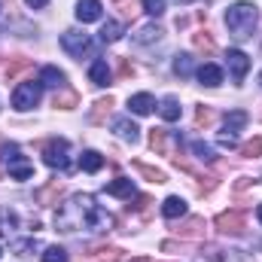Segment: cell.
I'll return each instance as SVG.
<instances>
[{
    "label": "cell",
    "mask_w": 262,
    "mask_h": 262,
    "mask_svg": "<svg viewBox=\"0 0 262 262\" xmlns=\"http://www.w3.org/2000/svg\"><path fill=\"white\" fill-rule=\"evenodd\" d=\"M131 168H134L140 177H146L149 183H168V174H165L162 168H152V165H143V162H134Z\"/></svg>",
    "instance_id": "16"
},
{
    "label": "cell",
    "mask_w": 262,
    "mask_h": 262,
    "mask_svg": "<svg viewBox=\"0 0 262 262\" xmlns=\"http://www.w3.org/2000/svg\"><path fill=\"white\" fill-rule=\"evenodd\" d=\"M55 226L61 232H79V229H92V232H107L113 226V216L107 210L98 207V201L92 195H70L55 213Z\"/></svg>",
    "instance_id": "1"
},
{
    "label": "cell",
    "mask_w": 262,
    "mask_h": 262,
    "mask_svg": "<svg viewBox=\"0 0 262 262\" xmlns=\"http://www.w3.org/2000/svg\"><path fill=\"white\" fill-rule=\"evenodd\" d=\"M101 12H104L101 0H79V3H76V18H79L82 25L98 21V18H101Z\"/></svg>",
    "instance_id": "10"
},
{
    "label": "cell",
    "mask_w": 262,
    "mask_h": 262,
    "mask_svg": "<svg viewBox=\"0 0 262 262\" xmlns=\"http://www.w3.org/2000/svg\"><path fill=\"white\" fill-rule=\"evenodd\" d=\"M3 156V165H6V171H9V177H15V180H31L34 177V165L21 156V149L15 146V143H6L3 149H0Z\"/></svg>",
    "instance_id": "3"
},
{
    "label": "cell",
    "mask_w": 262,
    "mask_h": 262,
    "mask_svg": "<svg viewBox=\"0 0 262 262\" xmlns=\"http://www.w3.org/2000/svg\"><path fill=\"white\" fill-rule=\"evenodd\" d=\"M159 113H162L165 122H177V119H180V104H177V98H165V101L159 104Z\"/></svg>",
    "instance_id": "27"
},
{
    "label": "cell",
    "mask_w": 262,
    "mask_h": 262,
    "mask_svg": "<svg viewBox=\"0 0 262 262\" xmlns=\"http://www.w3.org/2000/svg\"><path fill=\"white\" fill-rule=\"evenodd\" d=\"M40 95H43V85L40 82H21L12 92V107L15 110H34L40 104Z\"/></svg>",
    "instance_id": "6"
},
{
    "label": "cell",
    "mask_w": 262,
    "mask_h": 262,
    "mask_svg": "<svg viewBox=\"0 0 262 262\" xmlns=\"http://www.w3.org/2000/svg\"><path fill=\"white\" fill-rule=\"evenodd\" d=\"M192 152H195L201 162H216V152H213V146H207V143H201V140H198V143H192Z\"/></svg>",
    "instance_id": "35"
},
{
    "label": "cell",
    "mask_w": 262,
    "mask_h": 262,
    "mask_svg": "<svg viewBox=\"0 0 262 262\" xmlns=\"http://www.w3.org/2000/svg\"><path fill=\"white\" fill-rule=\"evenodd\" d=\"M192 55H186V52H180V55H177V58H174V73H177V76H183V79H186V76H192Z\"/></svg>",
    "instance_id": "32"
},
{
    "label": "cell",
    "mask_w": 262,
    "mask_h": 262,
    "mask_svg": "<svg viewBox=\"0 0 262 262\" xmlns=\"http://www.w3.org/2000/svg\"><path fill=\"white\" fill-rule=\"evenodd\" d=\"M122 34H125V28H122L119 21H107V25L101 28V40H104V43H116Z\"/></svg>",
    "instance_id": "31"
},
{
    "label": "cell",
    "mask_w": 262,
    "mask_h": 262,
    "mask_svg": "<svg viewBox=\"0 0 262 262\" xmlns=\"http://www.w3.org/2000/svg\"><path fill=\"white\" fill-rule=\"evenodd\" d=\"M40 85H49V89H58L61 82H64V70H58V67H43L40 70V79H37Z\"/></svg>",
    "instance_id": "21"
},
{
    "label": "cell",
    "mask_w": 262,
    "mask_h": 262,
    "mask_svg": "<svg viewBox=\"0 0 262 262\" xmlns=\"http://www.w3.org/2000/svg\"><path fill=\"white\" fill-rule=\"evenodd\" d=\"M226 28L235 40H250L259 28V9L247 0H238L226 9Z\"/></svg>",
    "instance_id": "2"
},
{
    "label": "cell",
    "mask_w": 262,
    "mask_h": 262,
    "mask_svg": "<svg viewBox=\"0 0 262 262\" xmlns=\"http://www.w3.org/2000/svg\"><path fill=\"white\" fill-rule=\"evenodd\" d=\"M213 119H216V113H213V107H207V104H201V107H198L195 110V128L201 131H207L210 128V125H213Z\"/></svg>",
    "instance_id": "29"
},
{
    "label": "cell",
    "mask_w": 262,
    "mask_h": 262,
    "mask_svg": "<svg viewBox=\"0 0 262 262\" xmlns=\"http://www.w3.org/2000/svg\"><path fill=\"white\" fill-rule=\"evenodd\" d=\"M116 73H119V79H122V82H128L131 76H134V67H131L128 58H116Z\"/></svg>",
    "instance_id": "36"
},
{
    "label": "cell",
    "mask_w": 262,
    "mask_h": 262,
    "mask_svg": "<svg viewBox=\"0 0 262 262\" xmlns=\"http://www.w3.org/2000/svg\"><path fill=\"white\" fill-rule=\"evenodd\" d=\"M43 262H67V253L61 250V247H46Z\"/></svg>",
    "instance_id": "37"
},
{
    "label": "cell",
    "mask_w": 262,
    "mask_h": 262,
    "mask_svg": "<svg viewBox=\"0 0 262 262\" xmlns=\"http://www.w3.org/2000/svg\"><path fill=\"white\" fill-rule=\"evenodd\" d=\"M128 110L131 113H137V116H149V113L156 110V101H152V95H146V92L131 95L128 98Z\"/></svg>",
    "instance_id": "12"
},
{
    "label": "cell",
    "mask_w": 262,
    "mask_h": 262,
    "mask_svg": "<svg viewBox=\"0 0 262 262\" xmlns=\"http://www.w3.org/2000/svg\"><path fill=\"white\" fill-rule=\"evenodd\" d=\"M113 95H107V98H101V101H95V107H92V113H89V119H92V125H104L107 122V116H110V110H113Z\"/></svg>",
    "instance_id": "14"
},
{
    "label": "cell",
    "mask_w": 262,
    "mask_h": 262,
    "mask_svg": "<svg viewBox=\"0 0 262 262\" xmlns=\"http://www.w3.org/2000/svg\"><path fill=\"white\" fill-rule=\"evenodd\" d=\"M113 128H116V134H119V137H125V140H131V143L137 140V131H140L134 122H131V119H116V125H113Z\"/></svg>",
    "instance_id": "33"
},
{
    "label": "cell",
    "mask_w": 262,
    "mask_h": 262,
    "mask_svg": "<svg viewBox=\"0 0 262 262\" xmlns=\"http://www.w3.org/2000/svg\"><path fill=\"white\" fill-rule=\"evenodd\" d=\"M43 162L49 168H61V171H70V143L64 137H55L43 146Z\"/></svg>",
    "instance_id": "4"
},
{
    "label": "cell",
    "mask_w": 262,
    "mask_h": 262,
    "mask_svg": "<svg viewBox=\"0 0 262 262\" xmlns=\"http://www.w3.org/2000/svg\"><path fill=\"white\" fill-rule=\"evenodd\" d=\"M162 213H165L168 220H177V216H183V213H186V201H183L180 195L165 198V201H162Z\"/></svg>",
    "instance_id": "17"
},
{
    "label": "cell",
    "mask_w": 262,
    "mask_h": 262,
    "mask_svg": "<svg viewBox=\"0 0 262 262\" xmlns=\"http://www.w3.org/2000/svg\"><path fill=\"white\" fill-rule=\"evenodd\" d=\"M192 43H195L198 52H204V55H213V52H216V43H213V37H210L207 31H198V34H192Z\"/></svg>",
    "instance_id": "28"
},
{
    "label": "cell",
    "mask_w": 262,
    "mask_h": 262,
    "mask_svg": "<svg viewBox=\"0 0 262 262\" xmlns=\"http://www.w3.org/2000/svg\"><path fill=\"white\" fill-rule=\"evenodd\" d=\"M89 79L95 82V85H110V79H113V73H110V67H107V61H95L92 64V70H89Z\"/></svg>",
    "instance_id": "19"
},
{
    "label": "cell",
    "mask_w": 262,
    "mask_h": 262,
    "mask_svg": "<svg viewBox=\"0 0 262 262\" xmlns=\"http://www.w3.org/2000/svg\"><path fill=\"white\" fill-rule=\"evenodd\" d=\"M12 250L18 253V256H31L34 250H37V241L31 238V241H18V244H12Z\"/></svg>",
    "instance_id": "38"
},
{
    "label": "cell",
    "mask_w": 262,
    "mask_h": 262,
    "mask_svg": "<svg viewBox=\"0 0 262 262\" xmlns=\"http://www.w3.org/2000/svg\"><path fill=\"white\" fill-rule=\"evenodd\" d=\"M52 107H58V110H73V107H79V95H76L73 89H61V92L52 98Z\"/></svg>",
    "instance_id": "22"
},
{
    "label": "cell",
    "mask_w": 262,
    "mask_h": 262,
    "mask_svg": "<svg viewBox=\"0 0 262 262\" xmlns=\"http://www.w3.org/2000/svg\"><path fill=\"white\" fill-rule=\"evenodd\" d=\"M107 195H119V198H128L134 195V186H131L128 177H116L113 183H107Z\"/></svg>",
    "instance_id": "24"
},
{
    "label": "cell",
    "mask_w": 262,
    "mask_h": 262,
    "mask_svg": "<svg viewBox=\"0 0 262 262\" xmlns=\"http://www.w3.org/2000/svg\"><path fill=\"white\" fill-rule=\"evenodd\" d=\"M226 64H229L232 76H235V85H241V79H244L247 70H250V58H247L241 49H229V52H226Z\"/></svg>",
    "instance_id": "8"
},
{
    "label": "cell",
    "mask_w": 262,
    "mask_h": 262,
    "mask_svg": "<svg viewBox=\"0 0 262 262\" xmlns=\"http://www.w3.org/2000/svg\"><path fill=\"white\" fill-rule=\"evenodd\" d=\"M247 113L244 110H232V113H226V131L220 134V137H238V131L247 125Z\"/></svg>",
    "instance_id": "13"
},
{
    "label": "cell",
    "mask_w": 262,
    "mask_h": 262,
    "mask_svg": "<svg viewBox=\"0 0 262 262\" xmlns=\"http://www.w3.org/2000/svg\"><path fill=\"white\" fill-rule=\"evenodd\" d=\"M61 195H64V183L52 180L49 186L37 189V204H46V207H52V204H58V198H61Z\"/></svg>",
    "instance_id": "11"
},
{
    "label": "cell",
    "mask_w": 262,
    "mask_h": 262,
    "mask_svg": "<svg viewBox=\"0 0 262 262\" xmlns=\"http://www.w3.org/2000/svg\"><path fill=\"white\" fill-rule=\"evenodd\" d=\"M143 9L149 15H162L165 12V0H143Z\"/></svg>",
    "instance_id": "39"
},
{
    "label": "cell",
    "mask_w": 262,
    "mask_h": 262,
    "mask_svg": "<svg viewBox=\"0 0 262 262\" xmlns=\"http://www.w3.org/2000/svg\"><path fill=\"white\" fill-rule=\"evenodd\" d=\"M198 82L213 89V85H220V82H223V70H220L216 64H201V67H198Z\"/></svg>",
    "instance_id": "15"
},
{
    "label": "cell",
    "mask_w": 262,
    "mask_h": 262,
    "mask_svg": "<svg viewBox=\"0 0 262 262\" xmlns=\"http://www.w3.org/2000/svg\"><path fill=\"white\" fill-rule=\"evenodd\" d=\"M149 146H152L159 156H168V152H171V143H168V131H165V128H152V131H149Z\"/></svg>",
    "instance_id": "23"
},
{
    "label": "cell",
    "mask_w": 262,
    "mask_h": 262,
    "mask_svg": "<svg viewBox=\"0 0 262 262\" xmlns=\"http://www.w3.org/2000/svg\"><path fill=\"white\" fill-rule=\"evenodd\" d=\"M162 28L159 25H146V28H140L137 34H134V43H140V46H146V43H156V40H162Z\"/></svg>",
    "instance_id": "26"
},
{
    "label": "cell",
    "mask_w": 262,
    "mask_h": 262,
    "mask_svg": "<svg viewBox=\"0 0 262 262\" xmlns=\"http://www.w3.org/2000/svg\"><path fill=\"white\" fill-rule=\"evenodd\" d=\"M204 229H207L204 216H189V220H183V223L177 226V235H183V238H189V241H198V238H204Z\"/></svg>",
    "instance_id": "9"
},
{
    "label": "cell",
    "mask_w": 262,
    "mask_h": 262,
    "mask_svg": "<svg viewBox=\"0 0 262 262\" xmlns=\"http://www.w3.org/2000/svg\"><path fill=\"white\" fill-rule=\"evenodd\" d=\"M216 232H223V235H241L244 232V210H223L216 216Z\"/></svg>",
    "instance_id": "7"
},
{
    "label": "cell",
    "mask_w": 262,
    "mask_h": 262,
    "mask_svg": "<svg viewBox=\"0 0 262 262\" xmlns=\"http://www.w3.org/2000/svg\"><path fill=\"white\" fill-rule=\"evenodd\" d=\"M119 9H122V15H125V18H134V12H137V6H134V0H119Z\"/></svg>",
    "instance_id": "41"
},
{
    "label": "cell",
    "mask_w": 262,
    "mask_h": 262,
    "mask_svg": "<svg viewBox=\"0 0 262 262\" xmlns=\"http://www.w3.org/2000/svg\"><path fill=\"white\" fill-rule=\"evenodd\" d=\"M61 46H64V52H70V55L79 58V61L95 52V43H92V37H89L85 31H64V34H61Z\"/></svg>",
    "instance_id": "5"
},
{
    "label": "cell",
    "mask_w": 262,
    "mask_h": 262,
    "mask_svg": "<svg viewBox=\"0 0 262 262\" xmlns=\"http://www.w3.org/2000/svg\"><path fill=\"white\" fill-rule=\"evenodd\" d=\"M92 256H95L98 262H122L125 253H122L119 247H95V250H92Z\"/></svg>",
    "instance_id": "30"
},
{
    "label": "cell",
    "mask_w": 262,
    "mask_h": 262,
    "mask_svg": "<svg viewBox=\"0 0 262 262\" xmlns=\"http://www.w3.org/2000/svg\"><path fill=\"white\" fill-rule=\"evenodd\" d=\"M256 216H259V223H262V204H259V207H256Z\"/></svg>",
    "instance_id": "45"
},
{
    "label": "cell",
    "mask_w": 262,
    "mask_h": 262,
    "mask_svg": "<svg viewBox=\"0 0 262 262\" xmlns=\"http://www.w3.org/2000/svg\"><path fill=\"white\" fill-rule=\"evenodd\" d=\"M0 177H3V174H0Z\"/></svg>",
    "instance_id": "47"
},
{
    "label": "cell",
    "mask_w": 262,
    "mask_h": 262,
    "mask_svg": "<svg viewBox=\"0 0 262 262\" xmlns=\"http://www.w3.org/2000/svg\"><path fill=\"white\" fill-rule=\"evenodd\" d=\"M134 262H149V259H146V256H140V259H134Z\"/></svg>",
    "instance_id": "46"
},
{
    "label": "cell",
    "mask_w": 262,
    "mask_h": 262,
    "mask_svg": "<svg viewBox=\"0 0 262 262\" xmlns=\"http://www.w3.org/2000/svg\"><path fill=\"white\" fill-rule=\"evenodd\" d=\"M162 250H165V253H183V244H177V241H162Z\"/></svg>",
    "instance_id": "42"
},
{
    "label": "cell",
    "mask_w": 262,
    "mask_h": 262,
    "mask_svg": "<svg viewBox=\"0 0 262 262\" xmlns=\"http://www.w3.org/2000/svg\"><path fill=\"white\" fill-rule=\"evenodd\" d=\"M25 70H31V58H25V55H15V58H9V61L3 64L6 79H15V76H21Z\"/></svg>",
    "instance_id": "18"
},
{
    "label": "cell",
    "mask_w": 262,
    "mask_h": 262,
    "mask_svg": "<svg viewBox=\"0 0 262 262\" xmlns=\"http://www.w3.org/2000/svg\"><path fill=\"white\" fill-rule=\"evenodd\" d=\"M79 168H82V171H89V174H95V171H101V168H104V156H101V152H95V149H85V152L79 156Z\"/></svg>",
    "instance_id": "20"
},
{
    "label": "cell",
    "mask_w": 262,
    "mask_h": 262,
    "mask_svg": "<svg viewBox=\"0 0 262 262\" xmlns=\"http://www.w3.org/2000/svg\"><path fill=\"white\" fill-rule=\"evenodd\" d=\"M253 183H256V180H253V177H241V180H238V183H235V192H244V189H250V186H253Z\"/></svg>",
    "instance_id": "43"
},
{
    "label": "cell",
    "mask_w": 262,
    "mask_h": 262,
    "mask_svg": "<svg viewBox=\"0 0 262 262\" xmlns=\"http://www.w3.org/2000/svg\"><path fill=\"white\" fill-rule=\"evenodd\" d=\"M15 229H18V216H15V210L0 207V235H3V238H9Z\"/></svg>",
    "instance_id": "25"
},
{
    "label": "cell",
    "mask_w": 262,
    "mask_h": 262,
    "mask_svg": "<svg viewBox=\"0 0 262 262\" xmlns=\"http://www.w3.org/2000/svg\"><path fill=\"white\" fill-rule=\"evenodd\" d=\"M241 156H244V159H256V156H262V137L247 140V143L241 146Z\"/></svg>",
    "instance_id": "34"
},
{
    "label": "cell",
    "mask_w": 262,
    "mask_h": 262,
    "mask_svg": "<svg viewBox=\"0 0 262 262\" xmlns=\"http://www.w3.org/2000/svg\"><path fill=\"white\" fill-rule=\"evenodd\" d=\"M149 204H152V198H149V195H137V204H134V207L140 210V216H143V220H149Z\"/></svg>",
    "instance_id": "40"
},
{
    "label": "cell",
    "mask_w": 262,
    "mask_h": 262,
    "mask_svg": "<svg viewBox=\"0 0 262 262\" xmlns=\"http://www.w3.org/2000/svg\"><path fill=\"white\" fill-rule=\"evenodd\" d=\"M25 3H28V6H31V9H43V6H46V3H49V0H25Z\"/></svg>",
    "instance_id": "44"
}]
</instances>
